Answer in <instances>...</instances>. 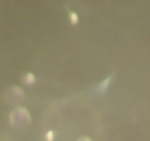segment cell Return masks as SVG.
Listing matches in <instances>:
<instances>
[{"label":"cell","mask_w":150,"mask_h":141,"mask_svg":"<svg viewBox=\"0 0 150 141\" xmlns=\"http://www.w3.org/2000/svg\"><path fill=\"white\" fill-rule=\"evenodd\" d=\"M111 76H109V77L107 78L104 81H103L102 83V84L99 86V87H98L99 92L102 93V92H104V91H105V90L108 89V86L110 85V83H111Z\"/></svg>","instance_id":"6da1fadb"},{"label":"cell","mask_w":150,"mask_h":141,"mask_svg":"<svg viewBox=\"0 0 150 141\" xmlns=\"http://www.w3.org/2000/svg\"><path fill=\"white\" fill-rule=\"evenodd\" d=\"M35 82V75L32 74L31 73L27 74L24 76V83H25L26 85H30L34 84Z\"/></svg>","instance_id":"7a4b0ae2"},{"label":"cell","mask_w":150,"mask_h":141,"mask_svg":"<svg viewBox=\"0 0 150 141\" xmlns=\"http://www.w3.org/2000/svg\"><path fill=\"white\" fill-rule=\"evenodd\" d=\"M69 20L73 25H76L79 22V16L74 12H70L69 13Z\"/></svg>","instance_id":"3957f363"},{"label":"cell","mask_w":150,"mask_h":141,"mask_svg":"<svg viewBox=\"0 0 150 141\" xmlns=\"http://www.w3.org/2000/svg\"><path fill=\"white\" fill-rule=\"evenodd\" d=\"M55 139V134L53 131H49L46 134L45 136V140L46 141H53Z\"/></svg>","instance_id":"277c9868"},{"label":"cell","mask_w":150,"mask_h":141,"mask_svg":"<svg viewBox=\"0 0 150 141\" xmlns=\"http://www.w3.org/2000/svg\"><path fill=\"white\" fill-rule=\"evenodd\" d=\"M78 141H92L88 137H83V138H80Z\"/></svg>","instance_id":"5b68a950"}]
</instances>
